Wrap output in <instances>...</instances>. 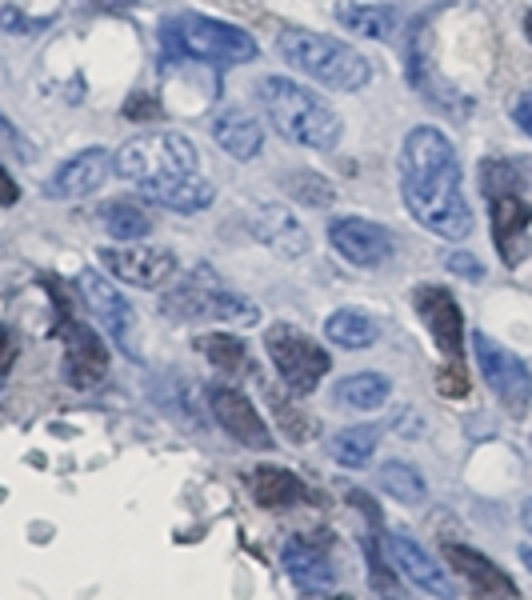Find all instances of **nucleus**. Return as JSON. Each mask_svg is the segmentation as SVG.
Here are the masks:
<instances>
[{
  "mask_svg": "<svg viewBox=\"0 0 532 600\" xmlns=\"http://www.w3.org/2000/svg\"><path fill=\"white\" fill-rule=\"evenodd\" d=\"M401 193L417 224L444 241H464L473 232V208L461 188V161L452 140L432 125H417L401 149Z\"/></svg>",
  "mask_w": 532,
  "mask_h": 600,
  "instance_id": "nucleus-1",
  "label": "nucleus"
},
{
  "mask_svg": "<svg viewBox=\"0 0 532 600\" xmlns=\"http://www.w3.org/2000/svg\"><path fill=\"white\" fill-rule=\"evenodd\" d=\"M197 164V145L181 132L132 137L116 152V173L173 212H200L217 197V188L200 176Z\"/></svg>",
  "mask_w": 532,
  "mask_h": 600,
  "instance_id": "nucleus-2",
  "label": "nucleus"
},
{
  "mask_svg": "<svg viewBox=\"0 0 532 600\" xmlns=\"http://www.w3.org/2000/svg\"><path fill=\"white\" fill-rule=\"evenodd\" d=\"M481 188L488 200V217H493V241H497L500 261L509 268H517L532 249V161H485L481 169Z\"/></svg>",
  "mask_w": 532,
  "mask_h": 600,
  "instance_id": "nucleus-3",
  "label": "nucleus"
},
{
  "mask_svg": "<svg viewBox=\"0 0 532 600\" xmlns=\"http://www.w3.org/2000/svg\"><path fill=\"white\" fill-rule=\"evenodd\" d=\"M256 101L265 108V116L273 120L280 137L301 145V149H316V152H328L336 149L340 140V116L313 93L297 81H285V77H265L256 84Z\"/></svg>",
  "mask_w": 532,
  "mask_h": 600,
  "instance_id": "nucleus-4",
  "label": "nucleus"
},
{
  "mask_svg": "<svg viewBox=\"0 0 532 600\" xmlns=\"http://www.w3.org/2000/svg\"><path fill=\"white\" fill-rule=\"evenodd\" d=\"M277 53L285 57V65L301 69L304 77H313V81L328 84V89H340V93L365 89L372 77L369 60L360 57L357 48H348L345 41H336V36L289 28V33H280Z\"/></svg>",
  "mask_w": 532,
  "mask_h": 600,
  "instance_id": "nucleus-5",
  "label": "nucleus"
},
{
  "mask_svg": "<svg viewBox=\"0 0 532 600\" xmlns=\"http://www.w3.org/2000/svg\"><path fill=\"white\" fill-rule=\"evenodd\" d=\"M161 45L173 53V57H193V60H209V65H248L256 60V41L236 24L209 21V16H197V12H181V16H169L161 24Z\"/></svg>",
  "mask_w": 532,
  "mask_h": 600,
  "instance_id": "nucleus-6",
  "label": "nucleus"
},
{
  "mask_svg": "<svg viewBox=\"0 0 532 600\" xmlns=\"http://www.w3.org/2000/svg\"><path fill=\"white\" fill-rule=\"evenodd\" d=\"M164 309L173 312V316H188V321H197V316H209V321H220V324L261 321V309H256L253 300H244L241 292L224 289V285L212 277L209 265L193 268L185 285L164 297Z\"/></svg>",
  "mask_w": 532,
  "mask_h": 600,
  "instance_id": "nucleus-7",
  "label": "nucleus"
},
{
  "mask_svg": "<svg viewBox=\"0 0 532 600\" xmlns=\"http://www.w3.org/2000/svg\"><path fill=\"white\" fill-rule=\"evenodd\" d=\"M265 348H268V357H273V365H277L280 381L289 384L297 396L313 393L316 384L324 381V372L333 369V357L316 345L313 336L301 333L297 324H285V321L268 324Z\"/></svg>",
  "mask_w": 532,
  "mask_h": 600,
  "instance_id": "nucleus-8",
  "label": "nucleus"
},
{
  "mask_svg": "<svg viewBox=\"0 0 532 600\" xmlns=\"http://www.w3.org/2000/svg\"><path fill=\"white\" fill-rule=\"evenodd\" d=\"M48 289H53V304H57L60 316V341H65V377H69L72 389H93L101 377L108 372V353L105 341L89 328V324L72 312L69 297L57 280L48 277Z\"/></svg>",
  "mask_w": 532,
  "mask_h": 600,
  "instance_id": "nucleus-9",
  "label": "nucleus"
},
{
  "mask_svg": "<svg viewBox=\"0 0 532 600\" xmlns=\"http://www.w3.org/2000/svg\"><path fill=\"white\" fill-rule=\"evenodd\" d=\"M473 353L476 365L485 372L488 389L497 393V401L509 408V413H524L532 401V372L517 353H509L505 345H497L488 333H473Z\"/></svg>",
  "mask_w": 532,
  "mask_h": 600,
  "instance_id": "nucleus-10",
  "label": "nucleus"
},
{
  "mask_svg": "<svg viewBox=\"0 0 532 600\" xmlns=\"http://www.w3.org/2000/svg\"><path fill=\"white\" fill-rule=\"evenodd\" d=\"M413 304H417V316L425 321L428 333H432L437 348L449 357V365H461L464 316H461V304L452 300V292L437 289V285H417V289H413Z\"/></svg>",
  "mask_w": 532,
  "mask_h": 600,
  "instance_id": "nucleus-11",
  "label": "nucleus"
},
{
  "mask_svg": "<svg viewBox=\"0 0 532 600\" xmlns=\"http://www.w3.org/2000/svg\"><path fill=\"white\" fill-rule=\"evenodd\" d=\"M101 265L125 285L137 289H157L176 273V256L169 249H144V244H113L101 249Z\"/></svg>",
  "mask_w": 532,
  "mask_h": 600,
  "instance_id": "nucleus-12",
  "label": "nucleus"
},
{
  "mask_svg": "<svg viewBox=\"0 0 532 600\" xmlns=\"http://www.w3.org/2000/svg\"><path fill=\"white\" fill-rule=\"evenodd\" d=\"M328 241L345 261H352L357 268H377L393 256V236L389 229L372 224L365 217H336L328 224Z\"/></svg>",
  "mask_w": 532,
  "mask_h": 600,
  "instance_id": "nucleus-13",
  "label": "nucleus"
},
{
  "mask_svg": "<svg viewBox=\"0 0 532 600\" xmlns=\"http://www.w3.org/2000/svg\"><path fill=\"white\" fill-rule=\"evenodd\" d=\"M384 544H389V561H393L396 573H401L408 585H417L420 592H428V597H437V600H456V585L444 577V568H440L413 536H405V532H389V541Z\"/></svg>",
  "mask_w": 532,
  "mask_h": 600,
  "instance_id": "nucleus-14",
  "label": "nucleus"
},
{
  "mask_svg": "<svg viewBox=\"0 0 532 600\" xmlns=\"http://www.w3.org/2000/svg\"><path fill=\"white\" fill-rule=\"evenodd\" d=\"M209 404H212V416H217L220 428H224L229 437H236L241 445H248V449H268V445H273L265 420H261V413H256L253 401H248L241 389H232V384H212Z\"/></svg>",
  "mask_w": 532,
  "mask_h": 600,
  "instance_id": "nucleus-15",
  "label": "nucleus"
},
{
  "mask_svg": "<svg viewBox=\"0 0 532 600\" xmlns=\"http://www.w3.org/2000/svg\"><path fill=\"white\" fill-rule=\"evenodd\" d=\"M77 285H81V297L89 304V312H93V321L105 328V336H113L116 345L125 348L128 336H132V309H128L125 292H116L93 268H84L81 277H77Z\"/></svg>",
  "mask_w": 532,
  "mask_h": 600,
  "instance_id": "nucleus-16",
  "label": "nucleus"
},
{
  "mask_svg": "<svg viewBox=\"0 0 532 600\" xmlns=\"http://www.w3.org/2000/svg\"><path fill=\"white\" fill-rule=\"evenodd\" d=\"M108 173H113V157L105 149H84L69 164H60L57 176L48 181V193L53 197H89L105 185Z\"/></svg>",
  "mask_w": 532,
  "mask_h": 600,
  "instance_id": "nucleus-17",
  "label": "nucleus"
},
{
  "mask_svg": "<svg viewBox=\"0 0 532 600\" xmlns=\"http://www.w3.org/2000/svg\"><path fill=\"white\" fill-rule=\"evenodd\" d=\"M444 556H449L452 573L461 580H473V589L481 592V597H512V592H517V585H512L485 553H476L469 544H444Z\"/></svg>",
  "mask_w": 532,
  "mask_h": 600,
  "instance_id": "nucleus-18",
  "label": "nucleus"
},
{
  "mask_svg": "<svg viewBox=\"0 0 532 600\" xmlns=\"http://www.w3.org/2000/svg\"><path fill=\"white\" fill-rule=\"evenodd\" d=\"M253 236L256 241H265L268 249H273L277 256H285V261H297V256H304V249H309V236H304L301 220L280 205H268L256 212Z\"/></svg>",
  "mask_w": 532,
  "mask_h": 600,
  "instance_id": "nucleus-19",
  "label": "nucleus"
},
{
  "mask_svg": "<svg viewBox=\"0 0 532 600\" xmlns=\"http://www.w3.org/2000/svg\"><path fill=\"white\" fill-rule=\"evenodd\" d=\"M212 140H217L224 152H232L236 161H248V157L261 152L265 132H261V120H256L248 108H220V113L212 116Z\"/></svg>",
  "mask_w": 532,
  "mask_h": 600,
  "instance_id": "nucleus-20",
  "label": "nucleus"
},
{
  "mask_svg": "<svg viewBox=\"0 0 532 600\" xmlns=\"http://www.w3.org/2000/svg\"><path fill=\"white\" fill-rule=\"evenodd\" d=\"M280 565H285V573L297 580V589L301 592H328L336 585V573H333V565H328V556L304 541L285 544V549H280Z\"/></svg>",
  "mask_w": 532,
  "mask_h": 600,
  "instance_id": "nucleus-21",
  "label": "nucleus"
},
{
  "mask_svg": "<svg viewBox=\"0 0 532 600\" xmlns=\"http://www.w3.org/2000/svg\"><path fill=\"white\" fill-rule=\"evenodd\" d=\"M248 488H253L256 505H265V508H285V505H297V500L309 497V488L301 485V476L285 473L277 464H261V469H253Z\"/></svg>",
  "mask_w": 532,
  "mask_h": 600,
  "instance_id": "nucleus-22",
  "label": "nucleus"
},
{
  "mask_svg": "<svg viewBox=\"0 0 532 600\" xmlns=\"http://www.w3.org/2000/svg\"><path fill=\"white\" fill-rule=\"evenodd\" d=\"M324 336H328L333 345H340V348H369V345H377L381 328H377V321H372L369 312L336 309L333 316L324 321Z\"/></svg>",
  "mask_w": 532,
  "mask_h": 600,
  "instance_id": "nucleus-23",
  "label": "nucleus"
},
{
  "mask_svg": "<svg viewBox=\"0 0 532 600\" xmlns=\"http://www.w3.org/2000/svg\"><path fill=\"white\" fill-rule=\"evenodd\" d=\"M336 21L345 24L348 33L369 36V41H389L396 28V9H389V4H340Z\"/></svg>",
  "mask_w": 532,
  "mask_h": 600,
  "instance_id": "nucleus-24",
  "label": "nucleus"
},
{
  "mask_svg": "<svg viewBox=\"0 0 532 600\" xmlns=\"http://www.w3.org/2000/svg\"><path fill=\"white\" fill-rule=\"evenodd\" d=\"M377 440H381V428L357 425V428L336 432L328 452H333V461L340 464V469H365V464L372 461V452H377Z\"/></svg>",
  "mask_w": 532,
  "mask_h": 600,
  "instance_id": "nucleus-25",
  "label": "nucleus"
},
{
  "mask_svg": "<svg viewBox=\"0 0 532 600\" xmlns=\"http://www.w3.org/2000/svg\"><path fill=\"white\" fill-rule=\"evenodd\" d=\"M389 393H393V384L381 372H352V377H345V381L336 384V396L345 404H352V408H365V413L381 408L389 401Z\"/></svg>",
  "mask_w": 532,
  "mask_h": 600,
  "instance_id": "nucleus-26",
  "label": "nucleus"
},
{
  "mask_svg": "<svg viewBox=\"0 0 532 600\" xmlns=\"http://www.w3.org/2000/svg\"><path fill=\"white\" fill-rule=\"evenodd\" d=\"M381 488L393 500H401V505H425L428 500V485L425 476H420V469H413L405 461L381 464Z\"/></svg>",
  "mask_w": 532,
  "mask_h": 600,
  "instance_id": "nucleus-27",
  "label": "nucleus"
},
{
  "mask_svg": "<svg viewBox=\"0 0 532 600\" xmlns=\"http://www.w3.org/2000/svg\"><path fill=\"white\" fill-rule=\"evenodd\" d=\"M101 224L113 232L116 241H140V236L152 232L149 212H140V208L128 205V200H113V205L101 208Z\"/></svg>",
  "mask_w": 532,
  "mask_h": 600,
  "instance_id": "nucleus-28",
  "label": "nucleus"
},
{
  "mask_svg": "<svg viewBox=\"0 0 532 600\" xmlns=\"http://www.w3.org/2000/svg\"><path fill=\"white\" fill-rule=\"evenodd\" d=\"M197 348L205 353V357L217 365L220 372H241L248 369V353H244V345L236 341V336L229 333H209V336H197Z\"/></svg>",
  "mask_w": 532,
  "mask_h": 600,
  "instance_id": "nucleus-29",
  "label": "nucleus"
},
{
  "mask_svg": "<svg viewBox=\"0 0 532 600\" xmlns=\"http://www.w3.org/2000/svg\"><path fill=\"white\" fill-rule=\"evenodd\" d=\"M285 188H289L301 205H313V208L333 205V185H328L324 176H316V173H292L289 181H285Z\"/></svg>",
  "mask_w": 532,
  "mask_h": 600,
  "instance_id": "nucleus-30",
  "label": "nucleus"
},
{
  "mask_svg": "<svg viewBox=\"0 0 532 600\" xmlns=\"http://www.w3.org/2000/svg\"><path fill=\"white\" fill-rule=\"evenodd\" d=\"M437 384H440V393H444V396H464V393H469V377H464V365H449V372L440 369Z\"/></svg>",
  "mask_w": 532,
  "mask_h": 600,
  "instance_id": "nucleus-31",
  "label": "nucleus"
},
{
  "mask_svg": "<svg viewBox=\"0 0 532 600\" xmlns=\"http://www.w3.org/2000/svg\"><path fill=\"white\" fill-rule=\"evenodd\" d=\"M449 268H452V273H461V277H469V280L485 277V265H481L473 253H452L449 256Z\"/></svg>",
  "mask_w": 532,
  "mask_h": 600,
  "instance_id": "nucleus-32",
  "label": "nucleus"
},
{
  "mask_svg": "<svg viewBox=\"0 0 532 600\" xmlns=\"http://www.w3.org/2000/svg\"><path fill=\"white\" fill-rule=\"evenodd\" d=\"M125 116H132V120H149V116H161V104L152 101V96L137 93L132 101L125 104Z\"/></svg>",
  "mask_w": 532,
  "mask_h": 600,
  "instance_id": "nucleus-33",
  "label": "nucleus"
},
{
  "mask_svg": "<svg viewBox=\"0 0 532 600\" xmlns=\"http://www.w3.org/2000/svg\"><path fill=\"white\" fill-rule=\"evenodd\" d=\"M512 120H517V128H521L524 137H532V89L512 101Z\"/></svg>",
  "mask_w": 532,
  "mask_h": 600,
  "instance_id": "nucleus-34",
  "label": "nucleus"
},
{
  "mask_svg": "<svg viewBox=\"0 0 532 600\" xmlns=\"http://www.w3.org/2000/svg\"><path fill=\"white\" fill-rule=\"evenodd\" d=\"M12 360H16V341H12V333L0 324V372H9Z\"/></svg>",
  "mask_w": 532,
  "mask_h": 600,
  "instance_id": "nucleus-35",
  "label": "nucleus"
},
{
  "mask_svg": "<svg viewBox=\"0 0 532 600\" xmlns=\"http://www.w3.org/2000/svg\"><path fill=\"white\" fill-rule=\"evenodd\" d=\"M16 197H21V193H16V185H12V176L0 169V205H16Z\"/></svg>",
  "mask_w": 532,
  "mask_h": 600,
  "instance_id": "nucleus-36",
  "label": "nucleus"
},
{
  "mask_svg": "<svg viewBox=\"0 0 532 600\" xmlns=\"http://www.w3.org/2000/svg\"><path fill=\"white\" fill-rule=\"evenodd\" d=\"M521 524H524V529L532 532V497L524 500V508H521Z\"/></svg>",
  "mask_w": 532,
  "mask_h": 600,
  "instance_id": "nucleus-37",
  "label": "nucleus"
},
{
  "mask_svg": "<svg viewBox=\"0 0 532 600\" xmlns=\"http://www.w3.org/2000/svg\"><path fill=\"white\" fill-rule=\"evenodd\" d=\"M521 561H524V568L532 573V544H524V549H521Z\"/></svg>",
  "mask_w": 532,
  "mask_h": 600,
  "instance_id": "nucleus-38",
  "label": "nucleus"
},
{
  "mask_svg": "<svg viewBox=\"0 0 532 600\" xmlns=\"http://www.w3.org/2000/svg\"><path fill=\"white\" fill-rule=\"evenodd\" d=\"M524 33H529V41H532V12L524 16Z\"/></svg>",
  "mask_w": 532,
  "mask_h": 600,
  "instance_id": "nucleus-39",
  "label": "nucleus"
},
{
  "mask_svg": "<svg viewBox=\"0 0 532 600\" xmlns=\"http://www.w3.org/2000/svg\"><path fill=\"white\" fill-rule=\"evenodd\" d=\"M96 4H113V0H96Z\"/></svg>",
  "mask_w": 532,
  "mask_h": 600,
  "instance_id": "nucleus-40",
  "label": "nucleus"
},
{
  "mask_svg": "<svg viewBox=\"0 0 532 600\" xmlns=\"http://www.w3.org/2000/svg\"><path fill=\"white\" fill-rule=\"evenodd\" d=\"M333 600H348V597H333Z\"/></svg>",
  "mask_w": 532,
  "mask_h": 600,
  "instance_id": "nucleus-41",
  "label": "nucleus"
}]
</instances>
